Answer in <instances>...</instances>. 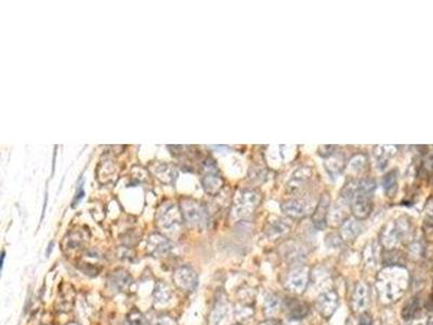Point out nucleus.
<instances>
[{
	"mask_svg": "<svg viewBox=\"0 0 433 325\" xmlns=\"http://www.w3.org/2000/svg\"><path fill=\"white\" fill-rule=\"evenodd\" d=\"M261 202V195L258 191L247 190L244 191L237 203L234 207V214L239 218H244L250 216Z\"/></svg>",
	"mask_w": 433,
	"mask_h": 325,
	"instance_id": "4",
	"label": "nucleus"
},
{
	"mask_svg": "<svg viewBox=\"0 0 433 325\" xmlns=\"http://www.w3.org/2000/svg\"><path fill=\"white\" fill-rule=\"evenodd\" d=\"M289 325H298V324H289Z\"/></svg>",
	"mask_w": 433,
	"mask_h": 325,
	"instance_id": "39",
	"label": "nucleus"
},
{
	"mask_svg": "<svg viewBox=\"0 0 433 325\" xmlns=\"http://www.w3.org/2000/svg\"><path fill=\"white\" fill-rule=\"evenodd\" d=\"M352 308L354 312L363 313L370 306L371 301V291L370 286L364 282L356 284L353 295H352Z\"/></svg>",
	"mask_w": 433,
	"mask_h": 325,
	"instance_id": "8",
	"label": "nucleus"
},
{
	"mask_svg": "<svg viewBox=\"0 0 433 325\" xmlns=\"http://www.w3.org/2000/svg\"><path fill=\"white\" fill-rule=\"evenodd\" d=\"M110 283L112 284V288H115L117 291L121 292L129 288L130 284L133 283V278L126 271H117L112 274Z\"/></svg>",
	"mask_w": 433,
	"mask_h": 325,
	"instance_id": "20",
	"label": "nucleus"
},
{
	"mask_svg": "<svg viewBox=\"0 0 433 325\" xmlns=\"http://www.w3.org/2000/svg\"><path fill=\"white\" fill-rule=\"evenodd\" d=\"M312 168L309 166H301L299 167L293 176L290 177V180L288 182V188L291 190H299L302 188L305 184L311 179L312 177Z\"/></svg>",
	"mask_w": 433,
	"mask_h": 325,
	"instance_id": "16",
	"label": "nucleus"
},
{
	"mask_svg": "<svg viewBox=\"0 0 433 325\" xmlns=\"http://www.w3.org/2000/svg\"><path fill=\"white\" fill-rule=\"evenodd\" d=\"M398 152V146H377L374 149V155L377 158L380 169H384L388 164V159L393 157Z\"/></svg>",
	"mask_w": 433,
	"mask_h": 325,
	"instance_id": "18",
	"label": "nucleus"
},
{
	"mask_svg": "<svg viewBox=\"0 0 433 325\" xmlns=\"http://www.w3.org/2000/svg\"><path fill=\"white\" fill-rule=\"evenodd\" d=\"M406 275L401 267H387L377 279V291L383 303L397 301L406 289Z\"/></svg>",
	"mask_w": 433,
	"mask_h": 325,
	"instance_id": "1",
	"label": "nucleus"
},
{
	"mask_svg": "<svg viewBox=\"0 0 433 325\" xmlns=\"http://www.w3.org/2000/svg\"><path fill=\"white\" fill-rule=\"evenodd\" d=\"M203 186L207 193L215 195L223 187V180L215 173L207 174L203 179Z\"/></svg>",
	"mask_w": 433,
	"mask_h": 325,
	"instance_id": "19",
	"label": "nucleus"
},
{
	"mask_svg": "<svg viewBox=\"0 0 433 325\" xmlns=\"http://www.w3.org/2000/svg\"><path fill=\"white\" fill-rule=\"evenodd\" d=\"M366 161H367V157L364 154H355L354 156H352L348 162V170L350 171L352 174H360L364 170L365 165H366Z\"/></svg>",
	"mask_w": 433,
	"mask_h": 325,
	"instance_id": "26",
	"label": "nucleus"
},
{
	"mask_svg": "<svg viewBox=\"0 0 433 325\" xmlns=\"http://www.w3.org/2000/svg\"><path fill=\"white\" fill-rule=\"evenodd\" d=\"M335 150H336L335 146H321L318 148V154L326 159L334 154Z\"/></svg>",
	"mask_w": 433,
	"mask_h": 325,
	"instance_id": "33",
	"label": "nucleus"
},
{
	"mask_svg": "<svg viewBox=\"0 0 433 325\" xmlns=\"http://www.w3.org/2000/svg\"><path fill=\"white\" fill-rule=\"evenodd\" d=\"M285 310L287 312V318L293 321L304 319L309 312L308 304L296 299H289L286 301Z\"/></svg>",
	"mask_w": 433,
	"mask_h": 325,
	"instance_id": "15",
	"label": "nucleus"
},
{
	"mask_svg": "<svg viewBox=\"0 0 433 325\" xmlns=\"http://www.w3.org/2000/svg\"><path fill=\"white\" fill-rule=\"evenodd\" d=\"M382 188L385 194L388 196H393L398 190V173L397 170H393L385 175L382 179Z\"/></svg>",
	"mask_w": 433,
	"mask_h": 325,
	"instance_id": "24",
	"label": "nucleus"
},
{
	"mask_svg": "<svg viewBox=\"0 0 433 325\" xmlns=\"http://www.w3.org/2000/svg\"><path fill=\"white\" fill-rule=\"evenodd\" d=\"M329 209H331V197H329L327 193H325L324 195H322L321 199L318 200L312 216L313 226L317 230H323V229L326 228L328 222Z\"/></svg>",
	"mask_w": 433,
	"mask_h": 325,
	"instance_id": "11",
	"label": "nucleus"
},
{
	"mask_svg": "<svg viewBox=\"0 0 433 325\" xmlns=\"http://www.w3.org/2000/svg\"><path fill=\"white\" fill-rule=\"evenodd\" d=\"M170 297H171V293L168 286L162 282H159L154 292L155 301L157 303H166L169 301Z\"/></svg>",
	"mask_w": 433,
	"mask_h": 325,
	"instance_id": "27",
	"label": "nucleus"
},
{
	"mask_svg": "<svg viewBox=\"0 0 433 325\" xmlns=\"http://www.w3.org/2000/svg\"><path fill=\"white\" fill-rule=\"evenodd\" d=\"M418 307H419V300H418V298H416V297L412 298L405 306H404L403 311H402L403 318L405 319V320L412 319L414 317V315H415V313L417 312Z\"/></svg>",
	"mask_w": 433,
	"mask_h": 325,
	"instance_id": "28",
	"label": "nucleus"
},
{
	"mask_svg": "<svg viewBox=\"0 0 433 325\" xmlns=\"http://www.w3.org/2000/svg\"><path fill=\"white\" fill-rule=\"evenodd\" d=\"M339 304L338 295L335 291H325L318 296L316 300V309L325 319L331 318L337 310Z\"/></svg>",
	"mask_w": 433,
	"mask_h": 325,
	"instance_id": "6",
	"label": "nucleus"
},
{
	"mask_svg": "<svg viewBox=\"0 0 433 325\" xmlns=\"http://www.w3.org/2000/svg\"><path fill=\"white\" fill-rule=\"evenodd\" d=\"M327 240H326V243H327V245L329 246V247H333V248H339L341 246V244L343 243V241H342V238L340 237V235H339V233L338 234H329L327 237Z\"/></svg>",
	"mask_w": 433,
	"mask_h": 325,
	"instance_id": "31",
	"label": "nucleus"
},
{
	"mask_svg": "<svg viewBox=\"0 0 433 325\" xmlns=\"http://www.w3.org/2000/svg\"><path fill=\"white\" fill-rule=\"evenodd\" d=\"M181 213L184 220L192 227L202 229L207 224L206 210L196 200L184 199L181 202Z\"/></svg>",
	"mask_w": 433,
	"mask_h": 325,
	"instance_id": "3",
	"label": "nucleus"
},
{
	"mask_svg": "<svg viewBox=\"0 0 433 325\" xmlns=\"http://www.w3.org/2000/svg\"><path fill=\"white\" fill-rule=\"evenodd\" d=\"M363 231V225L361 220L357 219L348 218L347 220L340 226L339 229V235L342 238L343 242L350 243L353 242Z\"/></svg>",
	"mask_w": 433,
	"mask_h": 325,
	"instance_id": "12",
	"label": "nucleus"
},
{
	"mask_svg": "<svg viewBox=\"0 0 433 325\" xmlns=\"http://www.w3.org/2000/svg\"><path fill=\"white\" fill-rule=\"evenodd\" d=\"M127 321L130 325H149L144 315L137 309H134L129 313Z\"/></svg>",
	"mask_w": 433,
	"mask_h": 325,
	"instance_id": "29",
	"label": "nucleus"
},
{
	"mask_svg": "<svg viewBox=\"0 0 433 325\" xmlns=\"http://www.w3.org/2000/svg\"><path fill=\"white\" fill-rule=\"evenodd\" d=\"M71 325H75V324H71Z\"/></svg>",
	"mask_w": 433,
	"mask_h": 325,
	"instance_id": "40",
	"label": "nucleus"
},
{
	"mask_svg": "<svg viewBox=\"0 0 433 325\" xmlns=\"http://www.w3.org/2000/svg\"><path fill=\"white\" fill-rule=\"evenodd\" d=\"M230 318V309L227 303L220 302L211 314V325H223Z\"/></svg>",
	"mask_w": 433,
	"mask_h": 325,
	"instance_id": "21",
	"label": "nucleus"
},
{
	"mask_svg": "<svg viewBox=\"0 0 433 325\" xmlns=\"http://www.w3.org/2000/svg\"><path fill=\"white\" fill-rule=\"evenodd\" d=\"M423 231H425V235L428 241H433V219L431 220H426L425 227H423Z\"/></svg>",
	"mask_w": 433,
	"mask_h": 325,
	"instance_id": "34",
	"label": "nucleus"
},
{
	"mask_svg": "<svg viewBox=\"0 0 433 325\" xmlns=\"http://www.w3.org/2000/svg\"><path fill=\"white\" fill-rule=\"evenodd\" d=\"M289 229L290 227L285 222V220H276L270 224L269 228L267 229V234L270 238L275 240V238H278L289 232Z\"/></svg>",
	"mask_w": 433,
	"mask_h": 325,
	"instance_id": "23",
	"label": "nucleus"
},
{
	"mask_svg": "<svg viewBox=\"0 0 433 325\" xmlns=\"http://www.w3.org/2000/svg\"><path fill=\"white\" fill-rule=\"evenodd\" d=\"M403 256L397 250H385L382 254V261L385 267H401L403 265Z\"/></svg>",
	"mask_w": 433,
	"mask_h": 325,
	"instance_id": "25",
	"label": "nucleus"
},
{
	"mask_svg": "<svg viewBox=\"0 0 433 325\" xmlns=\"http://www.w3.org/2000/svg\"><path fill=\"white\" fill-rule=\"evenodd\" d=\"M310 272L306 267L295 268L293 271H290L285 283V288L294 294H302L309 283Z\"/></svg>",
	"mask_w": 433,
	"mask_h": 325,
	"instance_id": "5",
	"label": "nucleus"
},
{
	"mask_svg": "<svg viewBox=\"0 0 433 325\" xmlns=\"http://www.w3.org/2000/svg\"><path fill=\"white\" fill-rule=\"evenodd\" d=\"M278 306H279V302H278V298L276 297V296L275 295L269 296L268 299H267V302H266V312H267V314L268 315L274 314L277 311V309H278Z\"/></svg>",
	"mask_w": 433,
	"mask_h": 325,
	"instance_id": "30",
	"label": "nucleus"
},
{
	"mask_svg": "<svg viewBox=\"0 0 433 325\" xmlns=\"http://www.w3.org/2000/svg\"><path fill=\"white\" fill-rule=\"evenodd\" d=\"M172 244L170 241L161 234H152L148 237L146 244L147 252L154 257H164L172 251Z\"/></svg>",
	"mask_w": 433,
	"mask_h": 325,
	"instance_id": "10",
	"label": "nucleus"
},
{
	"mask_svg": "<svg viewBox=\"0 0 433 325\" xmlns=\"http://www.w3.org/2000/svg\"><path fill=\"white\" fill-rule=\"evenodd\" d=\"M282 210L289 218L300 219L310 212V203L305 198H291L282 204Z\"/></svg>",
	"mask_w": 433,
	"mask_h": 325,
	"instance_id": "9",
	"label": "nucleus"
},
{
	"mask_svg": "<svg viewBox=\"0 0 433 325\" xmlns=\"http://www.w3.org/2000/svg\"><path fill=\"white\" fill-rule=\"evenodd\" d=\"M174 281L179 289L193 291L197 285V274L189 266H182L175 271Z\"/></svg>",
	"mask_w": 433,
	"mask_h": 325,
	"instance_id": "7",
	"label": "nucleus"
},
{
	"mask_svg": "<svg viewBox=\"0 0 433 325\" xmlns=\"http://www.w3.org/2000/svg\"><path fill=\"white\" fill-rule=\"evenodd\" d=\"M124 325H130V324H129V322H128V321H126V322L124 323Z\"/></svg>",
	"mask_w": 433,
	"mask_h": 325,
	"instance_id": "38",
	"label": "nucleus"
},
{
	"mask_svg": "<svg viewBox=\"0 0 433 325\" xmlns=\"http://www.w3.org/2000/svg\"><path fill=\"white\" fill-rule=\"evenodd\" d=\"M259 325H279V322L277 320H274V319H270V320H267L265 322L260 323Z\"/></svg>",
	"mask_w": 433,
	"mask_h": 325,
	"instance_id": "37",
	"label": "nucleus"
},
{
	"mask_svg": "<svg viewBox=\"0 0 433 325\" xmlns=\"http://www.w3.org/2000/svg\"><path fill=\"white\" fill-rule=\"evenodd\" d=\"M81 238L80 235L78 233H76V236L74 237V233L70 234V238H65V242H68L67 247L65 248H69V250H73V248H77L78 246H80L81 244Z\"/></svg>",
	"mask_w": 433,
	"mask_h": 325,
	"instance_id": "32",
	"label": "nucleus"
},
{
	"mask_svg": "<svg viewBox=\"0 0 433 325\" xmlns=\"http://www.w3.org/2000/svg\"><path fill=\"white\" fill-rule=\"evenodd\" d=\"M287 261L291 263H299L305 259V252L301 250L297 244L294 243H288L285 247V253H284Z\"/></svg>",
	"mask_w": 433,
	"mask_h": 325,
	"instance_id": "22",
	"label": "nucleus"
},
{
	"mask_svg": "<svg viewBox=\"0 0 433 325\" xmlns=\"http://www.w3.org/2000/svg\"><path fill=\"white\" fill-rule=\"evenodd\" d=\"M182 213L175 204H165L157 214V225L167 233H177L182 226Z\"/></svg>",
	"mask_w": 433,
	"mask_h": 325,
	"instance_id": "2",
	"label": "nucleus"
},
{
	"mask_svg": "<svg viewBox=\"0 0 433 325\" xmlns=\"http://www.w3.org/2000/svg\"><path fill=\"white\" fill-rule=\"evenodd\" d=\"M84 196V191H83V182L81 181V184H79V186H78V189H77V193H76V195H75V198H74V200H73V207L75 206V205H77L80 200H81V198Z\"/></svg>",
	"mask_w": 433,
	"mask_h": 325,
	"instance_id": "36",
	"label": "nucleus"
},
{
	"mask_svg": "<svg viewBox=\"0 0 433 325\" xmlns=\"http://www.w3.org/2000/svg\"><path fill=\"white\" fill-rule=\"evenodd\" d=\"M324 166L329 175L336 177L339 174H341L345 168L344 156L340 153H334L331 157L324 160Z\"/></svg>",
	"mask_w": 433,
	"mask_h": 325,
	"instance_id": "17",
	"label": "nucleus"
},
{
	"mask_svg": "<svg viewBox=\"0 0 433 325\" xmlns=\"http://www.w3.org/2000/svg\"><path fill=\"white\" fill-rule=\"evenodd\" d=\"M349 209H350L349 202H347L344 198L340 196V199H339L338 202L335 203L334 206L329 209L328 221H331L334 225L341 226L347 219L349 218V215H348Z\"/></svg>",
	"mask_w": 433,
	"mask_h": 325,
	"instance_id": "14",
	"label": "nucleus"
},
{
	"mask_svg": "<svg viewBox=\"0 0 433 325\" xmlns=\"http://www.w3.org/2000/svg\"><path fill=\"white\" fill-rule=\"evenodd\" d=\"M380 240L384 250H395V247L403 241L394 221L389 222L382 229Z\"/></svg>",
	"mask_w": 433,
	"mask_h": 325,
	"instance_id": "13",
	"label": "nucleus"
},
{
	"mask_svg": "<svg viewBox=\"0 0 433 325\" xmlns=\"http://www.w3.org/2000/svg\"><path fill=\"white\" fill-rule=\"evenodd\" d=\"M357 325H373L372 315L367 312L361 313V317L359 319V324Z\"/></svg>",
	"mask_w": 433,
	"mask_h": 325,
	"instance_id": "35",
	"label": "nucleus"
}]
</instances>
